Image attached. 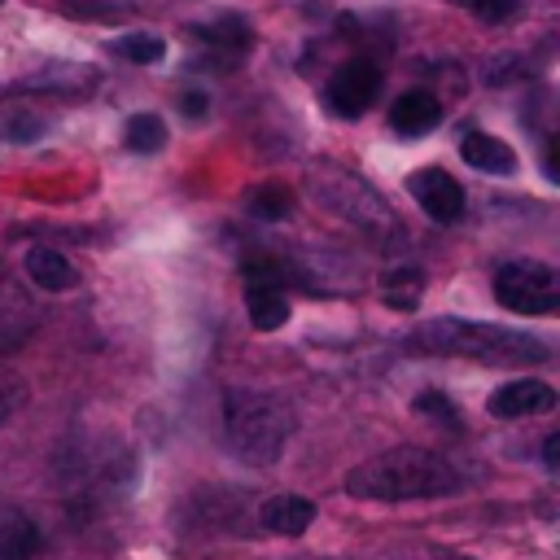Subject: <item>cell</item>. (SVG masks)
<instances>
[{"label": "cell", "mask_w": 560, "mask_h": 560, "mask_svg": "<svg viewBox=\"0 0 560 560\" xmlns=\"http://www.w3.org/2000/svg\"><path fill=\"white\" fill-rule=\"evenodd\" d=\"M455 490H459L455 464L429 446H389L346 472V494L368 499V503L446 499Z\"/></svg>", "instance_id": "obj_1"}, {"label": "cell", "mask_w": 560, "mask_h": 560, "mask_svg": "<svg viewBox=\"0 0 560 560\" xmlns=\"http://www.w3.org/2000/svg\"><path fill=\"white\" fill-rule=\"evenodd\" d=\"M411 354H442V359H472L486 368H521V363H542L547 346L529 332L503 328V324H481V319H455L438 315L424 319L402 337Z\"/></svg>", "instance_id": "obj_2"}, {"label": "cell", "mask_w": 560, "mask_h": 560, "mask_svg": "<svg viewBox=\"0 0 560 560\" xmlns=\"http://www.w3.org/2000/svg\"><path fill=\"white\" fill-rule=\"evenodd\" d=\"M223 438L241 464L271 468L293 438V411L284 398H276L267 389L236 385L223 394Z\"/></svg>", "instance_id": "obj_3"}, {"label": "cell", "mask_w": 560, "mask_h": 560, "mask_svg": "<svg viewBox=\"0 0 560 560\" xmlns=\"http://www.w3.org/2000/svg\"><path fill=\"white\" fill-rule=\"evenodd\" d=\"M494 298L512 315H556L560 306V276L551 262L516 258L494 271Z\"/></svg>", "instance_id": "obj_4"}, {"label": "cell", "mask_w": 560, "mask_h": 560, "mask_svg": "<svg viewBox=\"0 0 560 560\" xmlns=\"http://www.w3.org/2000/svg\"><path fill=\"white\" fill-rule=\"evenodd\" d=\"M311 184L319 188V201H324L332 214L350 219L354 228H368V232H394V228H398L394 210H389V206H385L359 175H346V171H319V175H311Z\"/></svg>", "instance_id": "obj_5"}, {"label": "cell", "mask_w": 560, "mask_h": 560, "mask_svg": "<svg viewBox=\"0 0 560 560\" xmlns=\"http://www.w3.org/2000/svg\"><path fill=\"white\" fill-rule=\"evenodd\" d=\"M376 92H381V66H376L372 57H350V61L328 79V88H324L328 109H332L337 118H359V114H368L372 101H376Z\"/></svg>", "instance_id": "obj_6"}, {"label": "cell", "mask_w": 560, "mask_h": 560, "mask_svg": "<svg viewBox=\"0 0 560 560\" xmlns=\"http://www.w3.org/2000/svg\"><path fill=\"white\" fill-rule=\"evenodd\" d=\"M407 192L416 197V206L433 219V223H455V219H464V184L451 175V171H442V166H424V171H416V175H407Z\"/></svg>", "instance_id": "obj_7"}, {"label": "cell", "mask_w": 560, "mask_h": 560, "mask_svg": "<svg viewBox=\"0 0 560 560\" xmlns=\"http://www.w3.org/2000/svg\"><path fill=\"white\" fill-rule=\"evenodd\" d=\"M35 324H39L35 298L26 293V284L9 267H0V354L26 346L31 332H35Z\"/></svg>", "instance_id": "obj_8"}, {"label": "cell", "mask_w": 560, "mask_h": 560, "mask_svg": "<svg viewBox=\"0 0 560 560\" xmlns=\"http://www.w3.org/2000/svg\"><path fill=\"white\" fill-rule=\"evenodd\" d=\"M192 39L206 44V57H201V61L214 66V70H232V66H241L245 52H249V26H245V18H236V13H223V18L206 22V26H192Z\"/></svg>", "instance_id": "obj_9"}, {"label": "cell", "mask_w": 560, "mask_h": 560, "mask_svg": "<svg viewBox=\"0 0 560 560\" xmlns=\"http://www.w3.org/2000/svg\"><path fill=\"white\" fill-rule=\"evenodd\" d=\"M556 407V389L538 376H516L508 385H499L486 398V411L499 420H525V416H547Z\"/></svg>", "instance_id": "obj_10"}, {"label": "cell", "mask_w": 560, "mask_h": 560, "mask_svg": "<svg viewBox=\"0 0 560 560\" xmlns=\"http://www.w3.org/2000/svg\"><path fill=\"white\" fill-rule=\"evenodd\" d=\"M438 122H442V101H438L429 88H411V92H402V96L389 105V127H394L398 136H407V140L429 136Z\"/></svg>", "instance_id": "obj_11"}, {"label": "cell", "mask_w": 560, "mask_h": 560, "mask_svg": "<svg viewBox=\"0 0 560 560\" xmlns=\"http://www.w3.org/2000/svg\"><path fill=\"white\" fill-rule=\"evenodd\" d=\"M315 521V503L302 499V494H271L262 508H258V525L267 534H280V538H302Z\"/></svg>", "instance_id": "obj_12"}, {"label": "cell", "mask_w": 560, "mask_h": 560, "mask_svg": "<svg viewBox=\"0 0 560 560\" xmlns=\"http://www.w3.org/2000/svg\"><path fill=\"white\" fill-rule=\"evenodd\" d=\"M26 280L35 284V289H44V293H66V289H74L79 284V267L61 254V249H52V245H35V249H26Z\"/></svg>", "instance_id": "obj_13"}, {"label": "cell", "mask_w": 560, "mask_h": 560, "mask_svg": "<svg viewBox=\"0 0 560 560\" xmlns=\"http://www.w3.org/2000/svg\"><path fill=\"white\" fill-rule=\"evenodd\" d=\"M459 153H464V162H468L472 171H486V175H516V153H512V144H503V140L490 136V131H468L464 144H459Z\"/></svg>", "instance_id": "obj_14"}, {"label": "cell", "mask_w": 560, "mask_h": 560, "mask_svg": "<svg viewBox=\"0 0 560 560\" xmlns=\"http://www.w3.org/2000/svg\"><path fill=\"white\" fill-rule=\"evenodd\" d=\"M420 298H424V271L416 267V262H394V267H385V276H381V302L389 306V311H416L420 306Z\"/></svg>", "instance_id": "obj_15"}, {"label": "cell", "mask_w": 560, "mask_h": 560, "mask_svg": "<svg viewBox=\"0 0 560 560\" xmlns=\"http://www.w3.org/2000/svg\"><path fill=\"white\" fill-rule=\"evenodd\" d=\"M289 289L276 284H245V315L258 332H276L280 324H289Z\"/></svg>", "instance_id": "obj_16"}, {"label": "cell", "mask_w": 560, "mask_h": 560, "mask_svg": "<svg viewBox=\"0 0 560 560\" xmlns=\"http://www.w3.org/2000/svg\"><path fill=\"white\" fill-rule=\"evenodd\" d=\"M39 551V529L26 512L0 508V560H35Z\"/></svg>", "instance_id": "obj_17"}, {"label": "cell", "mask_w": 560, "mask_h": 560, "mask_svg": "<svg viewBox=\"0 0 560 560\" xmlns=\"http://www.w3.org/2000/svg\"><path fill=\"white\" fill-rule=\"evenodd\" d=\"M122 144L131 153H158L166 144V122L158 114H136L127 118V131H122Z\"/></svg>", "instance_id": "obj_18"}, {"label": "cell", "mask_w": 560, "mask_h": 560, "mask_svg": "<svg viewBox=\"0 0 560 560\" xmlns=\"http://www.w3.org/2000/svg\"><path fill=\"white\" fill-rule=\"evenodd\" d=\"M249 214H254V219H262V223H280V219H289V214H293V192H289V188L267 184V188L249 192Z\"/></svg>", "instance_id": "obj_19"}, {"label": "cell", "mask_w": 560, "mask_h": 560, "mask_svg": "<svg viewBox=\"0 0 560 560\" xmlns=\"http://www.w3.org/2000/svg\"><path fill=\"white\" fill-rule=\"evenodd\" d=\"M118 52H122L127 61H136V66H158L162 52H166V39L153 35V31H131V35L118 39Z\"/></svg>", "instance_id": "obj_20"}, {"label": "cell", "mask_w": 560, "mask_h": 560, "mask_svg": "<svg viewBox=\"0 0 560 560\" xmlns=\"http://www.w3.org/2000/svg\"><path fill=\"white\" fill-rule=\"evenodd\" d=\"M451 4H464L472 18H481V22H512L516 13H521V0H451Z\"/></svg>", "instance_id": "obj_21"}, {"label": "cell", "mask_w": 560, "mask_h": 560, "mask_svg": "<svg viewBox=\"0 0 560 560\" xmlns=\"http://www.w3.org/2000/svg\"><path fill=\"white\" fill-rule=\"evenodd\" d=\"M22 402H26V385H22L13 372H4V368H0V429L18 416V407H22Z\"/></svg>", "instance_id": "obj_22"}, {"label": "cell", "mask_w": 560, "mask_h": 560, "mask_svg": "<svg viewBox=\"0 0 560 560\" xmlns=\"http://www.w3.org/2000/svg\"><path fill=\"white\" fill-rule=\"evenodd\" d=\"M66 13L83 18V22H118L122 18V9L109 0H66Z\"/></svg>", "instance_id": "obj_23"}, {"label": "cell", "mask_w": 560, "mask_h": 560, "mask_svg": "<svg viewBox=\"0 0 560 560\" xmlns=\"http://www.w3.org/2000/svg\"><path fill=\"white\" fill-rule=\"evenodd\" d=\"M416 411L420 416H433V420H442V424H455L459 429V411L446 402V394H438V389H424V394H416Z\"/></svg>", "instance_id": "obj_24"}, {"label": "cell", "mask_w": 560, "mask_h": 560, "mask_svg": "<svg viewBox=\"0 0 560 560\" xmlns=\"http://www.w3.org/2000/svg\"><path fill=\"white\" fill-rule=\"evenodd\" d=\"M0 136L4 140H35V136H44V122L31 118V114H13V118L0 122Z\"/></svg>", "instance_id": "obj_25"}, {"label": "cell", "mask_w": 560, "mask_h": 560, "mask_svg": "<svg viewBox=\"0 0 560 560\" xmlns=\"http://www.w3.org/2000/svg\"><path fill=\"white\" fill-rule=\"evenodd\" d=\"M179 105H184V114H188V118H201V114L210 109L206 92H184V101H179Z\"/></svg>", "instance_id": "obj_26"}, {"label": "cell", "mask_w": 560, "mask_h": 560, "mask_svg": "<svg viewBox=\"0 0 560 560\" xmlns=\"http://www.w3.org/2000/svg\"><path fill=\"white\" fill-rule=\"evenodd\" d=\"M542 464L556 472L560 468V433H547V442H542Z\"/></svg>", "instance_id": "obj_27"}, {"label": "cell", "mask_w": 560, "mask_h": 560, "mask_svg": "<svg viewBox=\"0 0 560 560\" xmlns=\"http://www.w3.org/2000/svg\"><path fill=\"white\" fill-rule=\"evenodd\" d=\"M542 158H547V162H542V166H547V179H560V175H556V144H547Z\"/></svg>", "instance_id": "obj_28"}]
</instances>
